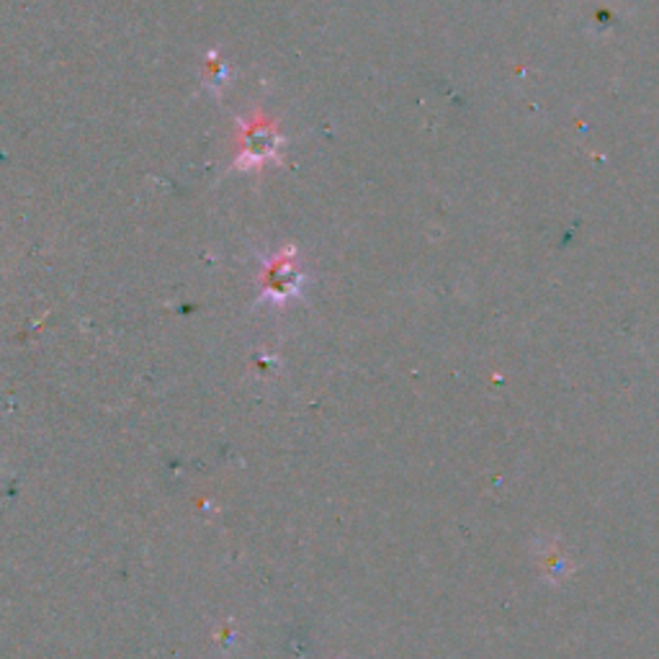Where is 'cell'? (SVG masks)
I'll list each match as a JSON object with an SVG mask.
<instances>
[{"instance_id": "1", "label": "cell", "mask_w": 659, "mask_h": 659, "mask_svg": "<svg viewBox=\"0 0 659 659\" xmlns=\"http://www.w3.org/2000/svg\"><path fill=\"white\" fill-rule=\"evenodd\" d=\"M274 152V135L268 129H251L245 135V147H243V166H253V162H261L270 158Z\"/></svg>"}]
</instances>
